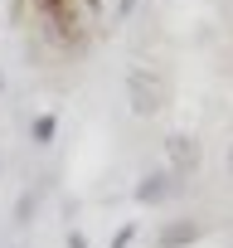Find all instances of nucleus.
<instances>
[{
  "label": "nucleus",
  "mask_w": 233,
  "mask_h": 248,
  "mask_svg": "<svg viewBox=\"0 0 233 248\" xmlns=\"http://www.w3.org/2000/svg\"><path fill=\"white\" fill-rule=\"evenodd\" d=\"M127 93H131V107H136L141 117H151V112L160 107V78H156L151 68H131V73H127Z\"/></svg>",
  "instance_id": "f257e3e1"
},
{
  "label": "nucleus",
  "mask_w": 233,
  "mask_h": 248,
  "mask_svg": "<svg viewBox=\"0 0 233 248\" xmlns=\"http://www.w3.org/2000/svg\"><path fill=\"white\" fill-rule=\"evenodd\" d=\"M165 151H170V175H189V170H199V141H194V137L175 132V137L165 141Z\"/></svg>",
  "instance_id": "f03ea898"
},
{
  "label": "nucleus",
  "mask_w": 233,
  "mask_h": 248,
  "mask_svg": "<svg viewBox=\"0 0 233 248\" xmlns=\"http://www.w3.org/2000/svg\"><path fill=\"white\" fill-rule=\"evenodd\" d=\"M175 180H180V175H170V170H151V175L136 185V200H141V204H160V200H170V195L180 190Z\"/></svg>",
  "instance_id": "7ed1b4c3"
},
{
  "label": "nucleus",
  "mask_w": 233,
  "mask_h": 248,
  "mask_svg": "<svg viewBox=\"0 0 233 248\" xmlns=\"http://www.w3.org/2000/svg\"><path fill=\"white\" fill-rule=\"evenodd\" d=\"M199 233H204V224H199V219H180V224H170L156 243H160V248H185V243H194Z\"/></svg>",
  "instance_id": "20e7f679"
},
{
  "label": "nucleus",
  "mask_w": 233,
  "mask_h": 248,
  "mask_svg": "<svg viewBox=\"0 0 233 248\" xmlns=\"http://www.w3.org/2000/svg\"><path fill=\"white\" fill-rule=\"evenodd\" d=\"M54 127H58L54 117H34V141H39V146H49V141H54Z\"/></svg>",
  "instance_id": "39448f33"
},
{
  "label": "nucleus",
  "mask_w": 233,
  "mask_h": 248,
  "mask_svg": "<svg viewBox=\"0 0 233 248\" xmlns=\"http://www.w3.org/2000/svg\"><path fill=\"white\" fill-rule=\"evenodd\" d=\"M29 214H34V195H25V200H20V209H15V224H29Z\"/></svg>",
  "instance_id": "423d86ee"
},
{
  "label": "nucleus",
  "mask_w": 233,
  "mask_h": 248,
  "mask_svg": "<svg viewBox=\"0 0 233 248\" xmlns=\"http://www.w3.org/2000/svg\"><path fill=\"white\" fill-rule=\"evenodd\" d=\"M131 233H136V224H127L122 233H116V238H112V248H127V243H131Z\"/></svg>",
  "instance_id": "0eeeda50"
},
{
  "label": "nucleus",
  "mask_w": 233,
  "mask_h": 248,
  "mask_svg": "<svg viewBox=\"0 0 233 248\" xmlns=\"http://www.w3.org/2000/svg\"><path fill=\"white\" fill-rule=\"evenodd\" d=\"M228 175H233V151H228Z\"/></svg>",
  "instance_id": "6e6552de"
}]
</instances>
